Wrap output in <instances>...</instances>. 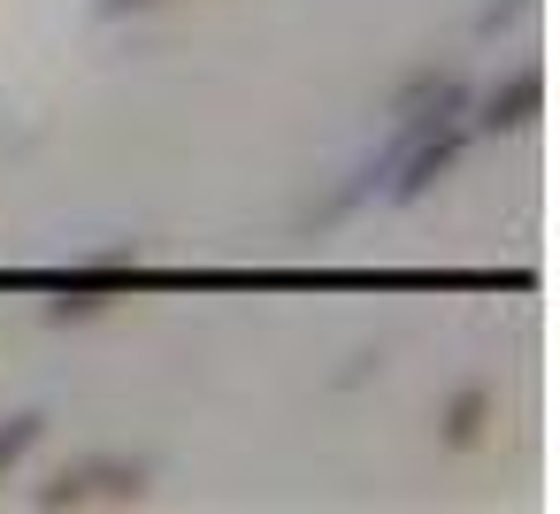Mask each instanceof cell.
I'll return each mask as SVG.
<instances>
[{
    "label": "cell",
    "mask_w": 560,
    "mask_h": 514,
    "mask_svg": "<svg viewBox=\"0 0 560 514\" xmlns=\"http://www.w3.org/2000/svg\"><path fill=\"white\" fill-rule=\"evenodd\" d=\"M131 499H147V468L139 460H116V453L78 460L55 483H39V506H131Z\"/></svg>",
    "instance_id": "6da1fadb"
},
{
    "label": "cell",
    "mask_w": 560,
    "mask_h": 514,
    "mask_svg": "<svg viewBox=\"0 0 560 514\" xmlns=\"http://www.w3.org/2000/svg\"><path fill=\"white\" fill-rule=\"evenodd\" d=\"M147 9H162V0H93V16H108V24H124V16H147Z\"/></svg>",
    "instance_id": "ba28073f"
},
{
    "label": "cell",
    "mask_w": 560,
    "mask_h": 514,
    "mask_svg": "<svg viewBox=\"0 0 560 514\" xmlns=\"http://www.w3.org/2000/svg\"><path fill=\"white\" fill-rule=\"evenodd\" d=\"M392 116H399V139H407V131L460 124V116H468V78H460V70H422V78L399 93V108H392Z\"/></svg>",
    "instance_id": "3957f363"
},
{
    "label": "cell",
    "mask_w": 560,
    "mask_h": 514,
    "mask_svg": "<svg viewBox=\"0 0 560 514\" xmlns=\"http://www.w3.org/2000/svg\"><path fill=\"white\" fill-rule=\"evenodd\" d=\"M131 292V261L116 254V261H85V269H70L62 277V300L47 307L55 323H70V315H93V307H108V300H124Z\"/></svg>",
    "instance_id": "5b68a950"
},
{
    "label": "cell",
    "mask_w": 560,
    "mask_h": 514,
    "mask_svg": "<svg viewBox=\"0 0 560 514\" xmlns=\"http://www.w3.org/2000/svg\"><path fill=\"white\" fill-rule=\"evenodd\" d=\"M460 147H468V131L460 124H438V131H407L399 139V154H392V200H422L453 162H460Z\"/></svg>",
    "instance_id": "7a4b0ae2"
},
{
    "label": "cell",
    "mask_w": 560,
    "mask_h": 514,
    "mask_svg": "<svg viewBox=\"0 0 560 514\" xmlns=\"http://www.w3.org/2000/svg\"><path fill=\"white\" fill-rule=\"evenodd\" d=\"M491 414H499V392H491V384H460V392L445 399V445L468 453V445L491 430Z\"/></svg>",
    "instance_id": "8992f818"
},
{
    "label": "cell",
    "mask_w": 560,
    "mask_h": 514,
    "mask_svg": "<svg viewBox=\"0 0 560 514\" xmlns=\"http://www.w3.org/2000/svg\"><path fill=\"white\" fill-rule=\"evenodd\" d=\"M47 437V414L39 407H24V414H9V422H0V483H9L24 460H32V445Z\"/></svg>",
    "instance_id": "52a82bcc"
},
{
    "label": "cell",
    "mask_w": 560,
    "mask_h": 514,
    "mask_svg": "<svg viewBox=\"0 0 560 514\" xmlns=\"http://www.w3.org/2000/svg\"><path fill=\"white\" fill-rule=\"evenodd\" d=\"M537 116H545V70H537V62H514V70L483 93V116H476V124L499 139V131H529Z\"/></svg>",
    "instance_id": "277c9868"
}]
</instances>
